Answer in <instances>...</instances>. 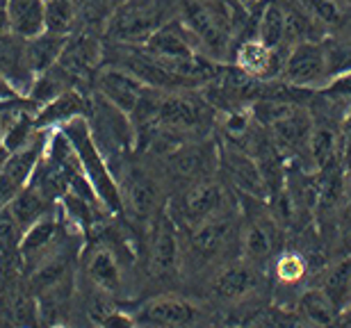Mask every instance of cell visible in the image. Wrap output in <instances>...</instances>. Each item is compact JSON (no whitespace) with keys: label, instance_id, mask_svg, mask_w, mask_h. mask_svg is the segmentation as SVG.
Here are the masks:
<instances>
[{"label":"cell","instance_id":"277c9868","mask_svg":"<svg viewBox=\"0 0 351 328\" xmlns=\"http://www.w3.org/2000/svg\"><path fill=\"white\" fill-rule=\"evenodd\" d=\"M167 210L178 223V228H192L196 223L217 217V214L235 210V205L230 185L226 180H217L213 176L180 190Z\"/></svg>","mask_w":351,"mask_h":328},{"label":"cell","instance_id":"d6a6232c","mask_svg":"<svg viewBox=\"0 0 351 328\" xmlns=\"http://www.w3.org/2000/svg\"><path fill=\"white\" fill-rule=\"evenodd\" d=\"M21 226L5 210L0 212V260H21Z\"/></svg>","mask_w":351,"mask_h":328},{"label":"cell","instance_id":"5b68a950","mask_svg":"<svg viewBox=\"0 0 351 328\" xmlns=\"http://www.w3.org/2000/svg\"><path fill=\"white\" fill-rule=\"evenodd\" d=\"M180 23L199 39L203 51L223 55L230 44V14L210 0H178Z\"/></svg>","mask_w":351,"mask_h":328},{"label":"cell","instance_id":"5bb4252c","mask_svg":"<svg viewBox=\"0 0 351 328\" xmlns=\"http://www.w3.org/2000/svg\"><path fill=\"white\" fill-rule=\"evenodd\" d=\"M328 78L326 55L319 41H301L294 44L283 66V80L292 87H315Z\"/></svg>","mask_w":351,"mask_h":328},{"label":"cell","instance_id":"d590c367","mask_svg":"<svg viewBox=\"0 0 351 328\" xmlns=\"http://www.w3.org/2000/svg\"><path fill=\"white\" fill-rule=\"evenodd\" d=\"M324 92H328V94L338 96V99H342V101H349L351 103V71L349 73L335 75L333 82L324 89Z\"/></svg>","mask_w":351,"mask_h":328},{"label":"cell","instance_id":"60d3db41","mask_svg":"<svg viewBox=\"0 0 351 328\" xmlns=\"http://www.w3.org/2000/svg\"><path fill=\"white\" fill-rule=\"evenodd\" d=\"M342 3H345V5H349V7H351V0H342Z\"/></svg>","mask_w":351,"mask_h":328},{"label":"cell","instance_id":"74e56055","mask_svg":"<svg viewBox=\"0 0 351 328\" xmlns=\"http://www.w3.org/2000/svg\"><path fill=\"white\" fill-rule=\"evenodd\" d=\"M5 162H7V146L3 144V139H0V169H3Z\"/></svg>","mask_w":351,"mask_h":328},{"label":"cell","instance_id":"f35d334b","mask_svg":"<svg viewBox=\"0 0 351 328\" xmlns=\"http://www.w3.org/2000/svg\"><path fill=\"white\" fill-rule=\"evenodd\" d=\"M7 96H14L12 89L5 85V82H0V99H7Z\"/></svg>","mask_w":351,"mask_h":328},{"label":"cell","instance_id":"ffe728a7","mask_svg":"<svg viewBox=\"0 0 351 328\" xmlns=\"http://www.w3.org/2000/svg\"><path fill=\"white\" fill-rule=\"evenodd\" d=\"M87 278L96 290L110 292L112 297L123 290V274L119 267L117 253L110 247H98L87 257Z\"/></svg>","mask_w":351,"mask_h":328},{"label":"cell","instance_id":"8992f818","mask_svg":"<svg viewBox=\"0 0 351 328\" xmlns=\"http://www.w3.org/2000/svg\"><path fill=\"white\" fill-rule=\"evenodd\" d=\"M160 162H162L165 180L178 185L180 192L189 185L199 183V180L213 178L217 164H219V153L208 139H199V142H187L178 146Z\"/></svg>","mask_w":351,"mask_h":328},{"label":"cell","instance_id":"484cf974","mask_svg":"<svg viewBox=\"0 0 351 328\" xmlns=\"http://www.w3.org/2000/svg\"><path fill=\"white\" fill-rule=\"evenodd\" d=\"M25 41L14 32L0 34V78H10L14 82H25L32 75L25 58Z\"/></svg>","mask_w":351,"mask_h":328},{"label":"cell","instance_id":"1f68e13d","mask_svg":"<svg viewBox=\"0 0 351 328\" xmlns=\"http://www.w3.org/2000/svg\"><path fill=\"white\" fill-rule=\"evenodd\" d=\"M85 108H87V101H82L78 92L69 89V92L60 94L58 99L53 101V105L46 108V112L39 116L37 123L44 125V123H51V121H60V118H69V116H73L75 112H80Z\"/></svg>","mask_w":351,"mask_h":328},{"label":"cell","instance_id":"ac0fdd59","mask_svg":"<svg viewBox=\"0 0 351 328\" xmlns=\"http://www.w3.org/2000/svg\"><path fill=\"white\" fill-rule=\"evenodd\" d=\"M146 51H151L158 58L176 60V58H192L201 48L199 39L187 30L180 21H169L160 30H156L146 41Z\"/></svg>","mask_w":351,"mask_h":328},{"label":"cell","instance_id":"d4e9b609","mask_svg":"<svg viewBox=\"0 0 351 328\" xmlns=\"http://www.w3.org/2000/svg\"><path fill=\"white\" fill-rule=\"evenodd\" d=\"M69 37L64 34H53V32H41L37 37L25 41V58L27 66L32 73H44L46 68H51L55 62L62 58L64 53Z\"/></svg>","mask_w":351,"mask_h":328},{"label":"cell","instance_id":"4316f807","mask_svg":"<svg viewBox=\"0 0 351 328\" xmlns=\"http://www.w3.org/2000/svg\"><path fill=\"white\" fill-rule=\"evenodd\" d=\"M283 12H285V41L301 44V41L317 39L322 25L299 0H285Z\"/></svg>","mask_w":351,"mask_h":328},{"label":"cell","instance_id":"9c48e42d","mask_svg":"<svg viewBox=\"0 0 351 328\" xmlns=\"http://www.w3.org/2000/svg\"><path fill=\"white\" fill-rule=\"evenodd\" d=\"M263 271L247 260H230L213 271L208 281V292L215 301L237 305L244 303L261 290Z\"/></svg>","mask_w":351,"mask_h":328},{"label":"cell","instance_id":"52a82bcc","mask_svg":"<svg viewBox=\"0 0 351 328\" xmlns=\"http://www.w3.org/2000/svg\"><path fill=\"white\" fill-rule=\"evenodd\" d=\"M153 233L149 242V276L156 283H171L180 274V228L167 207L151 221Z\"/></svg>","mask_w":351,"mask_h":328},{"label":"cell","instance_id":"4fadbf2b","mask_svg":"<svg viewBox=\"0 0 351 328\" xmlns=\"http://www.w3.org/2000/svg\"><path fill=\"white\" fill-rule=\"evenodd\" d=\"M219 166L226 183L233 190L242 192L244 197H254L261 201L269 199V192H267L261 169H258L251 153L237 149V146H223L219 151Z\"/></svg>","mask_w":351,"mask_h":328},{"label":"cell","instance_id":"7a4b0ae2","mask_svg":"<svg viewBox=\"0 0 351 328\" xmlns=\"http://www.w3.org/2000/svg\"><path fill=\"white\" fill-rule=\"evenodd\" d=\"M176 12L178 0H125L112 12L105 34L117 44H146Z\"/></svg>","mask_w":351,"mask_h":328},{"label":"cell","instance_id":"83f0119b","mask_svg":"<svg viewBox=\"0 0 351 328\" xmlns=\"http://www.w3.org/2000/svg\"><path fill=\"white\" fill-rule=\"evenodd\" d=\"M297 312L306 324H317V326L335 324V319H338V310H335V305L331 303V299H328L319 288L306 290L304 294L299 297Z\"/></svg>","mask_w":351,"mask_h":328},{"label":"cell","instance_id":"2e32d148","mask_svg":"<svg viewBox=\"0 0 351 328\" xmlns=\"http://www.w3.org/2000/svg\"><path fill=\"white\" fill-rule=\"evenodd\" d=\"M96 89H98V94L105 96V99L112 103V105H117L119 110L130 116L132 112H135L139 99H142L146 85L142 80H137L132 73L123 71V68L110 66L98 73Z\"/></svg>","mask_w":351,"mask_h":328},{"label":"cell","instance_id":"ab89813d","mask_svg":"<svg viewBox=\"0 0 351 328\" xmlns=\"http://www.w3.org/2000/svg\"><path fill=\"white\" fill-rule=\"evenodd\" d=\"M108 3H110V5H112V7H114V10H117V7H119V5H123L125 0H108Z\"/></svg>","mask_w":351,"mask_h":328},{"label":"cell","instance_id":"836d02e7","mask_svg":"<svg viewBox=\"0 0 351 328\" xmlns=\"http://www.w3.org/2000/svg\"><path fill=\"white\" fill-rule=\"evenodd\" d=\"M324 55H326V71L328 75H340L351 71V46L345 41H326Z\"/></svg>","mask_w":351,"mask_h":328},{"label":"cell","instance_id":"cb8c5ba5","mask_svg":"<svg viewBox=\"0 0 351 328\" xmlns=\"http://www.w3.org/2000/svg\"><path fill=\"white\" fill-rule=\"evenodd\" d=\"M48 210H51V199H48L46 194H41L34 185L23 187V190L10 201V205L5 207V212L19 223L21 230H27L32 223H37L41 217H46Z\"/></svg>","mask_w":351,"mask_h":328},{"label":"cell","instance_id":"f546056e","mask_svg":"<svg viewBox=\"0 0 351 328\" xmlns=\"http://www.w3.org/2000/svg\"><path fill=\"white\" fill-rule=\"evenodd\" d=\"M261 41L267 48H278L285 41L283 3H271L261 18Z\"/></svg>","mask_w":351,"mask_h":328},{"label":"cell","instance_id":"8d00e7d4","mask_svg":"<svg viewBox=\"0 0 351 328\" xmlns=\"http://www.w3.org/2000/svg\"><path fill=\"white\" fill-rule=\"evenodd\" d=\"M335 324H347V326H351V305H347V308L340 312L338 319H335Z\"/></svg>","mask_w":351,"mask_h":328},{"label":"cell","instance_id":"ba28073f","mask_svg":"<svg viewBox=\"0 0 351 328\" xmlns=\"http://www.w3.org/2000/svg\"><path fill=\"white\" fill-rule=\"evenodd\" d=\"M125 210L139 223H151L162 210V183L149 166L128 164L121 173Z\"/></svg>","mask_w":351,"mask_h":328},{"label":"cell","instance_id":"f1b7e54d","mask_svg":"<svg viewBox=\"0 0 351 328\" xmlns=\"http://www.w3.org/2000/svg\"><path fill=\"white\" fill-rule=\"evenodd\" d=\"M46 30L53 34H71L78 27V7L73 0H44Z\"/></svg>","mask_w":351,"mask_h":328},{"label":"cell","instance_id":"603a6c76","mask_svg":"<svg viewBox=\"0 0 351 328\" xmlns=\"http://www.w3.org/2000/svg\"><path fill=\"white\" fill-rule=\"evenodd\" d=\"M55 237H58V219L48 217V214L27 228V233L23 240H21V249H19L21 264L25 267V271H30L34 264H37L39 257L51 249Z\"/></svg>","mask_w":351,"mask_h":328},{"label":"cell","instance_id":"e0dca14e","mask_svg":"<svg viewBox=\"0 0 351 328\" xmlns=\"http://www.w3.org/2000/svg\"><path fill=\"white\" fill-rule=\"evenodd\" d=\"M39 151H41L39 142H34L32 146L25 144V149L14 151V155L7 157V162L0 169V212L23 190V183L32 173L34 164H37Z\"/></svg>","mask_w":351,"mask_h":328},{"label":"cell","instance_id":"8fae6325","mask_svg":"<svg viewBox=\"0 0 351 328\" xmlns=\"http://www.w3.org/2000/svg\"><path fill=\"white\" fill-rule=\"evenodd\" d=\"M280 235L283 228L274 221L271 212L261 210L256 214H251L249 223L242 228V253L244 260L251 262L254 267L265 271L269 267V260L274 255V251L278 249Z\"/></svg>","mask_w":351,"mask_h":328},{"label":"cell","instance_id":"d6986e66","mask_svg":"<svg viewBox=\"0 0 351 328\" xmlns=\"http://www.w3.org/2000/svg\"><path fill=\"white\" fill-rule=\"evenodd\" d=\"M335 160H342V123L313 116V130L311 139H308V162L319 171Z\"/></svg>","mask_w":351,"mask_h":328},{"label":"cell","instance_id":"9a60e30c","mask_svg":"<svg viewBox=\"0 0 351 328\" xmlns=\"http://www.w3.org/2000/svg\"><path fill=\"white\" fill-rule=\"evenodd\" d=\"M142 326H194L203 322V310L180 297H158L146 301L135 317Z\"/></svg>","mask_w":351,"mask_h":328},{"label":"cell","instance_id":"7402d4cb","mask_svg":"<svg viewBox=\"0 0 351 328\" xmlns=\"http://www.w3.org/2000/svg\"><path fill=\"white\" fill-rule=\"evenodd\" d=\"M319 290L331 299L338 315L351 305V255H338L328 264L319 278Z\"/></svg>","mask_w":351,"mask_h":328},{"label":"cell","instance_id":"7c38bea8","mask_svg":"<svg viewBox=\"0 0 351 328\" xmlns=\"http://www.w3.org/2000/svg\"><path fill=\"white\" fill-rule=\"evenodd\" d=\"M265 130L269 132L271 142L283 153V157H308V139H311L313 130L311 110L301 108L299 103H292V108Z\"/></svg>","mask_w":351,"mask_h":328},{"label":"cell","instance_id":"3957f363","mask_svg":"<svg viewBox=\"0 0 351 328\" xmlns=\"http://www.w3.org/2000/svg\"><path fill=\"white\" fill-rule=\"evenodd\" d=\"M213 110L215 108L206 99L187 94L185 89H180V92H162L151 123H158L160 128L173 132L185 142H199V139H208V132L213 128Z\"/></svg>","mask_w":351,"mask_h":328},{"label":"cell","instance_id":"e575fe53","mask_svg":"<svg viewBox=\"0 0 351 328\" xmlns=\"http://www.w3.org/2000/svg\"><path fill=\"white\" fill-rule=\"evenodd\" d=\"M276 274L283 283H297L306 274V260L299 253H285L276 262Z\"/></svg>","mask_w":351,"mask_h":328},{"label":"cell","instance_id":"44dd1931","mask_svg":"<svg viewBox=\"0 0 351 328\" xmlns=\"http://www.w3.org/2000/svg\"><path fill=\"white\" fill-rule=\"evenodd\" d=\"M7 27L23 39H32L46 30L44 0H7Z\"/></svg>","mask_w":351,"mask_h":328},{"label":"cell","instance_id":"30bf717a","mask_svg":"<svg viewBox=\"0 0 351 328\" xmlns=\"http://www.w3.org/2000/svg\"><path fill=\"white\" fill-rule=\"evenodd\" d=\"M66 135L71 139L73 151L78 153L82 166L89 173L91 183L96 185L98 194L105 201V205H110L112 210H121V197H119V187L114 180L110 178V173L105 171L103 160L98 155L94 142H91L89 132H87V123L82 118H73V121L66 123Z\"/></svg>","mask_w":351,"mask_h":328},{"label":"cell","instance_id":"4dcf8cb0","mask_svg":"<svg viewBox=\"0 0 351 328\" xmlns=\"http://www.w3.org/2000/svg\"><path fill=\"white\" fill-rule=\"evenodd\" d=\"M322 27H340L345 23V3L342 0H299Z\"/></svg>","mask_w":351,"mask_h":328},{"label":"cell","instance_id":"6da1fadb","mask_svg":"<svg viewBox=\"0 0 351 328\" xmlns=\"http://www.w3.org/2000/svg\"><path fill=\"white\" fill-rule=\"evenodd\" d=\"M185 237V255H180V267L192 262L196 269H217L230 262V253L242 251V221L235 210L182 228Z\"/></svg>","mask_w":351,"mask_h":328}]
</instances>
